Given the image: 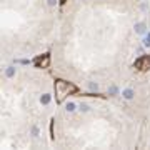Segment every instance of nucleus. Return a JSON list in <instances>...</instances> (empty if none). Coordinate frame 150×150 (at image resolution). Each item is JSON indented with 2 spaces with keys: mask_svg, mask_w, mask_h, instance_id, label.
<instances>
[{
  "mask_svg": "<svg viewBox=\"0 0 150 150\" xmlns=\"http://www.w3.org/2000/svg\"><path fill=\"white\" fill-rule=\"evenodd\" d=\"M133 67L137 70H147L150 67V55H142L140 58H137L135 63H133Z\"/></svg>",
  "mask_w": 150,
  "mask_h": 150,
  "instance_id": "f257e3e1",
  "label": "nucleus"
},
{
  "mask_svg": "<svg viewBox=\"0 0 150 150\" xmlns=\"http://www.w3.org/2000/svg\"><path fill=\"white\" fill-rule=\"evenodd\" d=\"M48 62H50V55L47 54L43 57V60H42V58H37V60H35V65H37V67H47Z\"/></svg>",
  "mask_w": 150,
  "mask_h": 150,
  "instance_id": "f03ea898",
  "label": "nucleus"
},
{
  "mask_svg": "<svg viewBox=\"0 0 150 150\" xmlns=\"http://www.w3.org/2000/svg\"><path fill=\"white\" fill-rule=\"evenodd\" d=\"M122 97L125 98V100H132V98L135 97V90L133 89H125L122 92Z\"/></svg>",
  "mask_w": 150,
  "mask_h": 150,
  "instance_id": "7ed1b4c3",
  "label": "nucleus"
},
{
  "mask_svg": "<svg viewBox=\"0 0 150 150\" xmlns=\"http://www.w3.org/2000/svg\"><path fill=\"white\" fill-rule=\"evenodd\" d=\"M135 34H140V35H143L145 32H147V25L143 23V22H138V23H135Z\"/></svg>",
  "mask_w": 150,
  "mask_h": 150,
  "instance_id": "20e7f679",
  "label": "nucleus"
},
{
  "mask_svg": "<svg viewBox=\"0 0 150 150\" xmlns=\"http://www.w3.org/2000/svg\"><path fill=\"white\" fill-rule=\"evenodd\" d=\"M15 75H17V68H15V67L10 65V67L5 68V77H7V78H14Z\"/></svg>",
  "mask_w": 150,
  "mask_h": 150,
  "instance_id": "39448f33",
  "label": "nucleus"
},
{
  "mask_svg": "<svg viewBox=\"0 0 150 150\" xmlns=\"http://www.w3.org/2000/svg\"><path fill=\"white\" fill-rule=\"evenodd\" d=\"M50 102H52V95H50V94H43V95H40V103L42 105H48Z\"/></svg>",
  "mask_w": 150,
  "mask_h": 150,
  "instance_id": "423d86ee",
  "label": "nucleus"
},
{
  "mask_svg": "<svg viewBox=\"0 0 150 150\" xmlns=\"http://www.w3.org/2000/svg\"><path fill=\"white\" fill-rule=\"evenodd\" d=\"M65 110H67L68 114L75 112V110H77V103H75V102H67V103H65Z\"/></svg>",
  "mask_w": 150,
  "mask_h": 150,
  "instance_id": "0eeeda50",
  "label": "nucleus"
},
{
  "mask_svg": "<svg viewBox=\"0 0 150 150\" xmlns=\"http://www.w3.org/2000/svg\"><path fill=\"white\" fill-rule=\"evenodd\" d=\"M78 110H80V112H83V114H87V112L90 110V107L87 105V103H80V105H78Z\"/></svg>",
  "mask_w": 150,
  "mask_h": 150,
  "instance_id": "6e6552de",
  "label": "nucleus"
},
{
  "mask_svg": "<svg viewBox=\"0 0 150 150\" xmlns=\"http://www.w3.org/2000/svg\"><path fill=\"white\" fill-rule=\"evenodd\" d=\"M39 133H40L39 127H37V125H34V127H32V137H39Z\"/></svg>",
  "mask_w": 150,
  "mask_h": 150,
  "instance_id": "1a4fd4ad",
  "label": "nucleus"
},
{
  "mask_svg": "<svg viewBox=\"0 0 150 150\" xmlns=\"http://www.w3.org/2000/svg\"><path fill=\"white\" fill-rule=\"evenodd\" d=\"M89 89L92 90V92H97V90H98V83H94V82H92L89 85Z\"/></svg>",
  "mask_w": 150,
  "mask_h": 150,
  "instance_id": "9d476101",
  "label": "nucleus"
},
{
  "mask_svg": "<svg viewBox=\"0 0 150 150\" xmlns=\"http://www.w3.org/2000/svg\"><path fill=\"white\" fill-rule=\"evenodd\" d=\"M143 45H145V47H150V35H147V37L143 39Z\"/></svg>",
  "mask_w": 150,
  "mask_h": 150,
  "instance_id": "9b49d317",
  "label": "nucleus"
},
{
  "mask_svg": "<svg viewBox=\"0 0 150 150\" xmlns=\"http://www.w3.org/2000/svg\"><path fill=\"white\" fill-rule=\"evenodd\" d=\"M47 5L48 7H55L57 5V0H47Z\"/></svg>",
  "mask_w": 150,
  "mask_h": 150,
  "instance_id": "f8f14e48",
  "label": "nucleus"
},
{
  "mask_svg": "<svg viewBox=\"0 0 150 150\" xmlns=\"http://www.w3.org/2000/svg\"><path fill=\"white\" fill-rule=\"evenodd\" d=\"M110 94H112V95H114V94H117V89H115V87H112V89H110Z\"/></svg>",
  "mask_w": 150,
  "mask_h": 150,
  "instance_id": "ddd939ff",
  "label": "nucleus"
},
{
  "mask_svg": "<svg viewBox=\"0 0 150 150\" xmlns=\"http://www.w3.org/2000/svg\"><path fill=\"white\" fill-rule=\"evenodd\" d=\"M60 2H65V0H60Z\"/></svg>",
  "mask_w": 150,
  "mask_h": 150,
  "instance_id": "4468645a",
  "label": "nucleus"
}]
</instances>
